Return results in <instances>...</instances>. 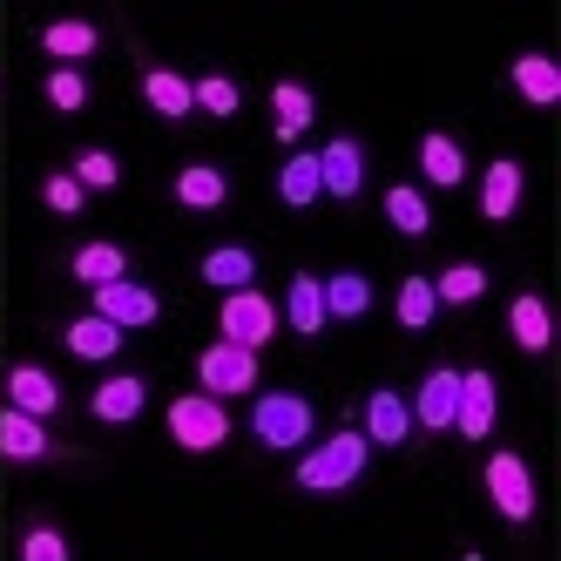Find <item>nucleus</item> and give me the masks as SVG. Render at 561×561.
Here are the masks:
<instances>
[{
    "instance_id": "f257e3e1",
    "label": "nucleus",
    "mask_w": 561,
    "mask_h": 561,
    "mask_svg": "<svg viewBox=\"0 0 561 561\" xmlns=\"http://www.w3.org/2000/svg\"><path fill=\"white\" fill-rule=\"evenodd\" d=\"M366 460H373V439H366V433H332L325 447H311V454L298 460V488H311V494L352 488V480L366 473Z\"/></svg>"
},
{
    "instance_id": "f03ea898",
    "label": "nucleus",
    "mask_w": 561,
    "mask_h": 561,
    "mask_svg": "<svg viewBox=\"0 0 561 561\" xmlns=\"http://www.w3.org/2000/svg\"><path fill=\"white\" fill-rule=\"evenodd\" d=\"M170 439H176L183 454H217L224 439H230L224 399L217 392H183V399H170Z\"/></svg>"
},
{
    "instance_id": "7ed1b4c3",
    "label": "nucleus",
    "mask_w": 561,
    "mask_h": 561,
    "mask_svg": "<svg viewBox=\"0 0 561 561\" xmlns=\"http://www.w3.org/2000/svg\"><path fill=\"white\" fill-rule=\"evenodd\" d=\"M251 433L264 439L271 454H291L311 439V399L305 392H257V407H251Z\"/></svg>"
},
{
    "instance_id": "20e7f679",
    "label": "nucleus",
    "mask_w": 561,
    "mask_h": 561,
    "mask_svg": "<svg viewBox=\"0 0 561 561\" xmlns=\"http://www.w3.org/2000/svg\"><path fill=\"white\" fill-rule=\"evenodd\" d=\"M217 325H224V339H230V345H251V352H257V345H271V339H277V305H271L264 291H251V285H244V291H224Z\"/></svg>"
},
{
    "instance_id": "39448f33",
    "label": "nucleus",
    "mask_w": 561,
    "mask_h": 561,
    "mask_svg": "<svg viewBox=\"0 0 561 561\" xmlns=\"http://www.w3.org/2000/svg\"><path fill=\"white\" fill-rule=\"evenodd\" d=\"M488 494H494V514L501 520H535V473L520 454H488Z\"/></svg>"
},
{
    "instance_id": "423d86ee",
    "label": "nucleus",
    "mask_w": 561,
    "mask_h": 561,
    "mask_svg": "<svg viewBox=\"0 0 561 561\" xmlns=\"http://www.w3.org/2000/svg\"><path fill=\"white\" fill-rule=\"evenodd\" d=\"M196 379H204V392H217V399H230V392H257V352L217 339L204 358H196Z\"/></svg>"
},
{
    "instance_id": "0eeeda50",
    "label": "nucleus",
    "mask_w": 561,
    "mask_h": 561,
    "mask_svg": "<svg viewBox=\"0 0 561 561\" xmlns=\"http://www.w3.org/2000/svg\"><path fill=\"white\" fill-rule=\"evenodd\" d=\"M95 291V318H108V325H123V332H136V325H156V291L149 285H129V277H115V285H89Z\"/></svg>"
},
{
    "instance_id": "6e6552de",
    "label": "nucleus",
    "mask_w": 561,
    "mask_h": 561,
    "mask_svg": "<svg viewBox=\"0 0 561 561\" xmlns=\"http://www.w3.org/2000/svg\"><path fill=\"white\" fill-rule=\"evenodd\" d=\"M454 399H460V373H454V366H433V373L420 379V392H413V426L447 433V426H454Z\"/></svg>"
},
{
    "instance_id": "1a4fd4ad",
    "label": "nucleus",
    "mask_w": 561,
    "mask_h": 561,
    "mask_svg": "<svg viewBox=\"0 0 561 561\" xmlns=\"http://www.w3.org/2000/svg\"><path fill=\"white\" fill-rule=\"evenodd\" d=\"M318 190H332V196H358V190H366V149H358L352 136L318 149Z\"/></svg>"
},
{
    "instance_id": "9d476101",
    "label": "nucleus",
    "mask_w": 561,
    "mask_h": 561,
    "mask_svg": "<svg viewBox=\"0 0 561 561\" xmlns=\"http://www.w3.org/2000/svg\"><path fill=\"white\" fill-rule=\"evenodd\" d=\"M8 407L27 413V420L61 413V386H55V373H42V366H14V373H8Z\"/></svg>"
},
{
    "instance_id": "9b49d317",
    "label": "nucleus",
    "mask_w": 561,
    "mask_h": 561,
    "mask_svg": "<svg viewBox=\"0 0 561 561\" xmlns=\"http://www.w3.org/2000/svg\"><path fill=\"white\" fill-rule=\"evenodd\" d=\"M407 433H413V407L392 386H379L366 399V439H373V447H407Z\"/></svg>"
},
{
    "instance_id": "f8f14e48",
    "label": "nucleus",
    "mask_w": 561,
    "mask_h": 561,
    "mask_svg": "<svg viewBox=\"0 0 561 561\" xmlns=\"http://www.w3.org/2000/svg\"><path fill=\"white\" fill-rule=\"evenodd\" d=\"M454 426H460L467 439H488V433H494V379H488V373H460Z\"/></svg>"
},
{
    "instance_id": "ddd939ff",
    "label": "nucleus",
    "mask_w": 561,
    "mask_h": 561,
    "mask_svg": "<svg viewBox=\"0 0 561 561\" xmlns=\"http://www.w3.org/2000/svg\"><path fill=\"white\" fill-rule=\"evenodd\" d=\"M0 454L27 467V460H48V454H55V439H48V426H42V420H27V413H14V407H8V413H0Z\"/></svg>"
},
{
    "instance_id": "4468645a",
    "label": "nucleus",
    "mask_w": 561,
    "mask_h": 561,
    "mask_svg": "<svg viewBox=\"0 0 561 561\" xmlns=\"http://www.w3.org/2000/svg\"><path fill=\"white\" fill-rule=\"evenodd\" d=\"M514 210H520V163H514V156H501V163L480 176V217H488V224H507Z\"/></svg>"
},
{
    "instance_id": "2eb2a0df",
    "label": "nucleus",
    "mask_w": 561,
    "mask_h": 561,
    "mask_svg": "<svg viewBox=\"0 0 561 561\" xmlns=\"http://www.w3.org/2000/svg\"><path fill=\"white\" fill-rule=\"evenodd\" d=\"M142 399H149V386H142L136 373H123V379H102V386H95L89 413H95V420H108V426H123V420H136V413H142Z\"/></svg>"
},
{
    "instance_id": "dca6fc26",
    "label": "nucleus",
    "mask_w": 561,
    "mask_h": 561,
    "mask_svg": "<svg viewBox=\"0 0 561 561\" xmlns=\"http://www.w3.org/2000/svg\"><path fill=\"white\" fill-rule=\"evenodd\" d=\"M507 332H514V345L520 352H548V298L541 291H520L514 305H507Z\"/></svg>"
},
{
    "instance_id": "f3484780",
    "label": "nucleus",
    "mask_w": 561,
    "mask_h": 561,
    "mask_svg": "<svg viewBox=\"0 0 561 561\" xmlns=\"http://www.w3.org/2000/svg\"><path fill=\"white\" fill-rule=\"evenodd\" d=\"M142 102H149L156 115H170V123H183V115L196 108V102H190V82H183L176 68H142Z\"/></svg>"
},
{
    "instance_id": "a211bd4d",
    "label": "nucleus",
    "mask_w": 561,
    "mask_h": 561,
    "mask_svg": "<svg viewBox=\"0 0 561 561\" xmlns=\"http://www.w3.org/2000/svg\"><path fill=\"white\" fill-rule=\"evenodd\" d=\"M285 318H291V332H298V339H318V332H325V291H318V277H311V271L291 277Z\"/></svg>"
},
{
    "instance_id": "6ab92c4d",
    "label": "nucleus",
    "mask_w": 561,
    "mask_h": 561,
    "mask_svg": "<svg viewBox=\"0 0 561 561\" xmlns=\"http://www.w3.org/2000/svg\"><path fill=\"white\" fill-rule=\"evenodd\" d=\"M514 89H520V102H535V108H548V102H561V68L548 61V55H520L514 68Z\"/></svg>"
},
{
    "instance_id": "aec40b11",
    "label": "nucleus",
    "mask_w": 561,
    "mask_h": 561,
    "mask_svg": "<svg viewBox=\"0 0 561 561\" xmlns=\"http://www.w3.org/2000/svg\"><path fill=\"white\" fill-rule=\"evenodd\" d=\"M318 291H325V318H366V311H373V285H366L358 271L318 277Z\"/></svg>"
},
{
    "instance_id": "412c9836",
    "label": "nucleus",
    "mask_w": 561,
    "mask_h": 561,
    "mask_svg": "<svg viewBox=\"0 0 561 561\" xmlns=\"http://www.w3.org/2000/svg\"><path fill=\"white\" fill-rule=\"evenodd\" d=\"M42 48H48L55 61H89V55L102 48V27H95V21H48Z\"/></svg>"
},
{
    "instance_id": "4be33fe9",
    "label": "nucleus",
    "mask_w": 561,
    "mask_h": 561,
    "mask_svg": "<svg viewBox=\"0 0 561 561\" xmlns=\"http://www.w3.org/2000/svg\"><path fill=\"white\" fill-rule=\"evenodd\" d=\"M420 170H426V183H439V190H454V183H467V156H460V142L454 136H426L420 142Z\"/></svg>"
},
{
    "instance_id": "5701e85b",
    "label": "nucleus",
    "mask_w": 561,
    "mask_h": 561,
    "mask_svg": "<svg viewBox=\"0 0 561 561\" xmlns=\"http://www.w3.org/2000/svg\"><path fill=\"white\" fill-rule=\"evenodd\" d=\"M224 196H230V176L210 170V163H190V170L176 176V204H183V210H217Z\"/></svg>"
},
{
    "instance_id": "b1692460",
    "label": "nucleus",
    "mask_w": 561,
    "mask_h": 561,
    "mask_svg": "<svg viewBox=\"0 0 561 561\" xmlns=\"http://www.w3.org/2000/svg\"><path fill=\"white\" fill-rule=\"evenodd\" d=\"M271 115H277L271 129L285 136V142L305 136V129H311V89H305V82H277V89H271Z\"/></svg>"
},
{
    "instance_id": "393cba45",
    "label": "nucleus",
    "mask_w": 561,
    "mask_h": 561,
    "mask_svg": "<svg viewBox=\"0 0 561 561\" xmlns=\"http://www.w3.org/2000/svg\"><path fill=\"white\" fill-rule=\"evenodd\" d=\"M386 217H392L399 237H426V230H433V210H426V196H420L413 183H392V190H386Z\"/></svg>"
},
{
    "instance_id": "a878e982",
    "label": "nucleus",
    "mask_w": 561,
    "mask_h": 561,
    "mask_svg": "<svg viewBox=\"0 0 561 561\" xmlns=\"http://www.w3.org/2000/svg\"><path fill=\"white\" fill-rule=\"evenodd\" d=\"M115 345H123V325H108V318H75L68 325V352L75 358H115Z\"/></svg>"
},
{
    "instance_id": "bb28decb",
    "label": "nucleus",
    "mask_w": 561,
    "mask_h": 561,
    "mask_svg": "<svg viewBox=\"0 0 561 561\" xmlns=\"http://www.w3.org/2000/svg\"><path fill=\"white\" fill-rule=\"evenodd\" d=\"M251 277H257V257L237 251V244H224V251L204 257V285H217V291H244Z\"/></svg>"
},
{
    "instance_id": "cd10ccee",
    "label": "nucleus",
    "mask_w": 561,
    "mask_h": 561,
    "mask_svg": "<svg viewBox=\"0 0 561 561\" xmlns=\"http://www.w3.org/2000/svg\"><path fill=\"white\" fill-rule=\"evenodd\" d=\"M75 277H82V285H115V277H129L123 244H82L75 251Z\"/></svg>"
},
{
    "instance_id": "c85d7f7f",
    "label": "nucleus",
    "mask_w": 561,
    "mask_h": 561,
    "mask_svg": "<svg viewBox=\"0 0 561 561\" xmlns=\"http://www.w3.org/2000/svg\"><path fill=\"white\" fill-rule=\"evenodd\" d=\"M277 196H285L291 210L318 204V196H325V190H318V156H291V163L277 170Z\"/></svg>"
},
{
    "instance_id": "c756f323",
    "label": "nucleus",
    "mask_w": 561,
    "mask_h": 561,
    "mask_svg": "<svg viewBox=\"0 0 561 561\" xmlns=\"http://www.w3.org/2000/svg\"><path fill=\"white\" fill-rule=\"evenodd\" d=\"M433 311H439L433 277H399V325H407V332H426Z\"/></svg>"
},
{
    "instance_id": "7c9ffc66",
    "label": "nucleus",
    "mask_w": 561,
    "mask_h": 561,
    "mask_svg": "<svg viewBox=\"0 0 561 561\" xmlns=\"http://www.w3.org/2000/svg\"><path fill=\"white\" fill-rule=\"evenodd\" d=\"M480 291H488V271H480V264H447V271L433 277V298L439 305H473Z\"/></svg>"
},
{
    "instance_id": "2f4dec72",
    "label": "nucleus",
    "mask_w": 561,
    "mask_h": 561,
    "mask_svg": "<svg viewBox=\"0 0 561 561\" xmlns=\"http://www.w3.org/2000/svg\"><path fill=\"white\" fill-rule=\"evenodd\" d=\"M190 102L204 108V115H217V123H224V115H237V102H244V89H237L230 75H204V82H190Z\"/></svg>"
},
{
    "instance_id": "473e14b6",
    "label": "nucleus",
    "mask_w": 561,
    "mask_h": 561,
    "mask_svg": "<svg viewBox=\"0 0 561 561\" xmlns=\"http://www.w3.org/2000/svg\"><path fill=\"white\" fill-rule=\"evenodd\" d=\"M68 176L82 183V190H115V183H123V163H115L108 149H82V156H75V170H68Z\"/></svg>"
},
{
    "instance_id": "72a5a7b5",
    "label": "nucleus",
    "mask_w": 561,
    "mask_h": 561,
    "mask_svg": "<svg viewBox=\"0 0 561 561\" xmlns=\"http://www.w3.org/2000/svg\"><path fill=\"white\" fill-rule=\"evenodd\" d=\"M48 102L75 115V108L89 102V75H82V68H48Z\"/></svg>"
},
{
    "instance_id": "f704fd0d",
    "label": "nucleus",
    "mask_w": 561,
    "mask_h": 561,
    "mask_svg": "<svg viewBox=\"0 0 561 561\" xmlns=\"http://www.w3.org/2000/svg\"><path fill=\"white\" fill-rule=\"evenodd\" d=\"M21 561H68V535L48 528V520H42V528H27L21 535Z\"/></svg>"
},
{
    "instance_id": "c9c22d12",
    "label": "nucleus",
    "mask_w": 561,
    "mask_h": 561,
    "mask_svg": "<svg viewBox=\"0 0 561 561\" xmlns=\"http://www.w3.org/2000/svg\"><path fill=\"white\" fill-rule=\"evenodd\" d=\"M82 196H89V190L75 183V176H48V183H42V204H48V210H61V217L82 210Z\"/></svg>"
}]
</instances>
